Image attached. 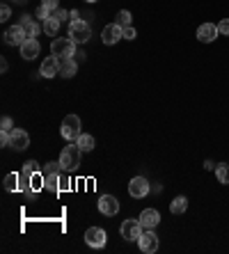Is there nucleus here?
Returning <instances> with one entry per match:
<instances>
[{"label":"nucleus","instance_id":"f257e3e1","mask_svg":"<svg viewBox=\"0 0 229 254\" xmlns=\"http://www.w3.org/2000/svg\"><path fill=\"white\" fill-rule=\"evenodd\" d=\"M62 172H64V167H62V163L57 160V163H53V160H49L46 165H44L42 174H44V188L51 190L53 195H57L60 192V179H62Z\"/></svg>","mask_w":229,"mask_h":254},{"label":"nucleus","instance_id":"f03ea898","mask_svg":"<svg viewBox=\"0 0 229 254\" xmlns=\"http://www.w3.org/2000/svg\"><path fill=\"white\" fill-rule=\"evenodd\" d=\"M76 46L78 44L73 42L71 37H55L51 42V55H55L60 62L62 60H71L76 55Z\"/></svg>","mask_w":229,"mask_h":254},{"label":"nucleus","instance_id":"7ed1b4c3","mask_svg":"<svg viewBox=\"0 0 229 254\" xmlns=\"http://www.w3.org/2000/svg\"><path fill=\"white\" fill-rule=\"evenodd\" d=\"M80 156H83V149L76 144V142H69L60 154V163L64 167V172H76L80 167Z\"/></svg>","mask_w":229,"mask_h":254},{"label":"nucleus","instance_id":"20e7f679","mask_svg":"<svg viewBox=\"0 0 229 254\" xmlns=\"http://www.w3.org/2000/svg\"><path fill=\"white\" fill-rule=\"evenodd\" d=\"M37 172H39L37 160H28L23 165V170L18 172V190L21 192H30L32 190V177H35Z\"/></svg>","mask_w":229,"mask_h":254},{"label":"nucleus","instance_id":"39448f33","mask_svg":"<svg viewBox=\"0 0 229 254\" xmlns=\"http://www.w3.org/2000/svg\"><path fill=\"white\" fill-rule=\"evenodd\" d=\"M69 37H71L76 44H87L90 42V37H92V28L87 21H71L69 23Z\"/></svg>","mask_w":229,"mask_h":254},{"label":"nucleus","instance_id":"423d86ee","mask_svg":"<svg viewBox=\"0 0 229 254\" xmlns=\"http://www.w3.org/2000/svg\"><path fill=\"white\" fill-rule=\"evenodd\" d=\"M62 137L66 142H76L80 135V117L78 115H66L64 122H62V128H60Z\"/></svg>","mask_w":229,"mask_h":254},{"label":"nucleus","instance_id":"0eeeda50","mask_svg":"<svg viewBox=\"0 0 229 254\" xmlns=\"http://www.w3.org/2000/svg\"><path fill=\"white\" fill-rule=\"evenodd\" d=\"M85 243L94 250H101V248H106V243H108V234H106V229H101V227H90V229L85 231Z\"/></svg>","mask_w":229,"mask_h":254},{"label":"nucleus","instance_id":"6e6552de","mask_svg":"<svg viewBox=\"0 0 229 254\" xmlns=\"http://www.w3.org/2000/svg\"><path fill=\"white\" fill-rule=\"evenodd\" d=\"M149 192H151V184L145 177H133L131 179V184H128V195H131L133 199H142V197H147Z\"/></svg>","mask_w":229,"mask_h":254},{"label":"nucleus","instance_id":"1a4fd4ad","mask_svg":"<svg viewBox=\"0 0 229 254\" xmlns=\"http://www.w3.org/2000/svg\"><path fill=\"white\" fill-rule=\"evenodd\" d=\"M142 222L140 220H124V225L119 227V234L124 241H138L140 236H142Z\"/></svg>","mask_w":229,"mask_h":254},{"label":"nucleus","instance_id":"9d476101","mask_svg":"<svg viewBox=\"0 0 229 254\" xmlns=\"http://www.w3.org/2000/svg\"><path fill=\"white\" fill-rule=\"evenodd\" d=\"M138 245H140V250H142L145 254H154V252H158V236L154 234V229L142 231V236L138 238Z\"/></svg>","mask_w":229,"mask_h":254},{"label":"nucleus","instance_id":"9b49d317","mask_svg":"<svg viewBox=\"0 0 229 254\" xmlns=\"http://www.w3.org/2000/svg\"><path fill=\"white\" fill-rule=\"evenodd\" d=\"M121 37H124V28H121L119 23L106 25V28H103V32H101V39H103V44H106V46H113V44H117Z\"/></svg>","mask_w":229,"mask_h":254},{"label":"nucleus","instance_id":"f8f14e48","mask_svg":"<svg viewBox=\"0 0 229 254\" xmlns=\"http://www.w3.org/2000/svg\"><path fill=\"white\" fill-rule=\"evenodd\" d=\"M25 39H28V32L21 23H16L14 28H9L5 32V44H9V46H21Z\"/></svg>","mask_w":229,"mask_h":254},{"label":"nucleus","instance_id":"ddd939ff","mask_svg":"<svg viewBox=\"0 0 229 254\" xmlns=\"http://www.w3.org/2000/svg\"><path fill=\"white\" fill-rule=\"evenodd\" d=\"M9 147L16 149V151H25V149L30 147V135H28L23 128H14L12 130V140H9Z\"/></svg>","mask_w":229,"mask_h":254},{"label":"nucleus","instance_id":"4468645a","mask_svg":"<svg viewBox=\"0 0 229 254\" xmlns=\"http://www.w3.org/2000/svg\"><path fill=\"white\" fill-rule=\"evenodd\" d=\"M18 51H21V58L23 60H35L37 55H39V51H42V46H39V42H37L35 37H28V39L18 46Z\"/></svg>","mask_w":229,"mask_h":254},{"label":"nucleus","instance_id":"2eb2a0df","mask_svg":"<svg viewBox=\"0 0 229 254\" xmlns=\"http://www.w3.org/2000/svg\"><path fill=\"white\" fill-rule=\"evenodd\" d=\"M39 73H42L44 78L60 76V60L55 58V55H49V58L42 62V66H39Z\"/></svg>","mask_w":229,"mask_h":254},{"label":"nucleus","instance_id":"dca6fc26","mask_svg":"<svg viewBox=\"0 0 229 254\" xmlns=\"http://www.w3.org/2000/svg\"><path fill=\"white\" fill-rule=\"evenodd\" d=\"M99 211H101L103 215H117V213H119V201H117V197L103 195L101 199H99Z\"/></svg>","mask_w":229,"mask_h":254},{"label":"nucleus","instance_id":"f3484780","mask_svg":"<svg viewBox=\"0 0 229 254\" xmlns=\"http://www.w3.org/2000/svg\"><path fill=\"white\" fill-rule=\"evenodd\" d=\"M220 35L218 32V25H213V23H202L197 28V39L202 44H211V42H216V37Z\"/></svg>","mask_w":229,"mask_h":254},{"label":"nucleus","instance_id":"a211bd4d","mask_svg":"<svg viewBox=\"0 0 229 254\" xmlns=\"http://www.w3.org/2000/svg\"><path fill=\"white\" fill-rule=\"evenodd\" d=\"M140 222H142L145 229H154V227L161 222V213H158L156 208H145L142 215H140Z\"/></svg>","mask_w":229,"mask_h":254},{"label":"nucleus","instance_id":"6ab92c4d","mask_svg":"<svg viewBox=\"0 0 229 254\" xmlns=\"http://www.w3.org/2000/svg\"><path fill=\"white\" fill-rule=\"evenodd\" d=\"M21 25L25 28L28 37H37V35H39V30H44V25H39L37 21H32L30 14H23V16H21Z\"/></svg>","mask_w":229,"mask_h":254},{"label":"nucleus","instance_id":"aec40b11","mask_svg":"<svg viewBox=\"0 0 229 254\" xmlns=\"http://www.w3.org/2000/svg\"><path fill=\"white\" fill-rule=\"evenodd\" d=\"M76 71H78V62L76 60H62L60 62V76L62 78H73L76 76Z\"/></svg>","mask_w":229,"mask_h":254},{"label":"nucleus","instance_id":"412c9836","mask_svg":"<svg viewBox=\"0 0 229 254\" xmlns=\"http://www.w3.org/2000/svg\"><path fill=\"white\" fill-rule=\"evenodd\" d=\"M188 208V199L183 195L174 197V199L170 201V211H172V215H181V213H186Z\"/></svg>","mask_w":229,"mask_h":254},{"label":"nucleus","instance_id":"4be33fe9","mask_svg":"<svg viewBox=\"0 0 229 254\" xmlns=\"http://www.w3.org/2000/svg\"><path fill=\"white\" fill-rule=\"evenodd\" d=\"M76 144H78L83 151H87V154H90L92 149H94V144H97V140H94L92 135H87V133H80L78 140H76Z\"/></svg>","mask_w":229,"mask_h":254},{"label":"nucleus","instance_id":"5701e85b","mask_svg":"<svg viewBox=\"0 0 229 254\" xmlns=\"http://www.w3.org/2000/svg\"><path fill=\"white\" fill-rule=\"evenodd\" d=\"M57 30H60V21L51 14V16L44 21V32H46L49 37H55V35H57Z\"/></svg>","mask_w":229,"mask_h":254},{"label":"nucleus","instance_id":"b1692460","mask_svg":"<svg viewBox=\"0 0 229 254\" xmlns=\"http://www.w3.org/2000/svg\"><path fill=\"white\" fill-rule=\"evenodd\" d=\"M2 188L7 190V192H14V190H18V172H9L5 177V181H2Z\"/></svg>","mask_w":229,"mask_h":254},{"label":"nucleus","instance_id":"393cba45","mask_svg":"<svg viewBox=\"0 0 229 254\" xmlns=\"http://www.w3.org/2000/svg\"><path fill=\"white\" fill-rule=\"evenodd\" d=\"M216 177H218V181H220L223 186L229 184V165L227 163H218L216 165Z\"/></svg>","mask_w":229,"mask_h":254},{"label":"nucleus","instance_id":"a878e982","mask_svg":"<svg viewBox=\"0 0 229 254\" xmlns=\"http://www.w3.org/2000/svg\"><path fill=\"white\" fill-rule=\"evenodd\" d=\"M131 21H133L131 12H128V9H121V12H117V21H114V23H119L121 28H124V25H131Z\"/></svg>","mask_w":229,"mask_h":254},{"label":"nucleus","instance_id":"bb28decb","mask_svg":"<svg viewBox=\"0 0 229 254\" xmlns=\"http://www.w3.org/2000/svg\"><path fill=\"white\" fill-rule=\"evenodd\" d=\"M51 14H53V12H51V9H46V7H44V5H39V7H37V12H35V16L39 18V21H46V18H49Z\"/></svg>","mask_w":229,"mask_h":254},{"label":"nucleus","instance_id":"cd10ccee","mask_svg":"<svg viewBox=\"0 0 229 254\" xmlns=\"http://www.w3.org/2000/svg\"><path fill=\"white\" fill-rule=\"evenodd\" d=\"M53 16L57 18L60 23H62V21H69V12H66V9H62V7H57V9H55V12H53Z\"/></svg>","mask_w":229,"mask_h":254},{"label":"nucleus","instance_id":"c85d7f7f","mask_svg":"<svg viewBox=\"0 0 229 254\" xmlns=\"http://www.w3.org/2000/svg\"><path fill=\"white\" fill-rule=\"evenodd\" d=\"M135 37H138L135 28H133V25H124V39H128V42H131V39H135Z\"/></svg>","mask_w":229,"mask_h":254},{"label":"nucleus","instance_id":"c756f323","mask_svg":"<svg viewBox=\"0 0 229 254\" xmlns=\"http://www.w3.org/2000/svg\"><path fill=\"white\" fill-rule=\"evenodd\" d=\"M218 32H220V35H227V37H229V18H223V21L218 23Z\"/></svg>","mask_w":229,"mask_h":254},{"label":"nucleus","instance_id":"7c9ffc66","mask_svg":"<svg viewBox=\"0 0 229 254\" xmlns=\"http://www.w3.org/2000/svg\"><path fill=\"white\" fill-rule=\"evenodd\" d=\"M42 5L46 7V9H51V12H55V9L60 7V0H42Z\"/></svg>","mask_w":229,"mask_h":254},{"label":"nucleus","instance_id":"2f4dec72","mask_svg":"<svg viewBox=\"0 0 229 254\" xmlns=\"http://www.w3.org/2000/svg\"><path fill=\"white\" fill-rule=\"evenodd\" d=\"M12 119H9V117H2V122H0V130H9V133H12Z\"/></svg>","mask_w":229,"mask_h":254},{"label":"nucleus","instance_id":"473e14b6","mask_svg":"<svg viewBox=\"0 0 229 254\" xmlns=\"http://www.w3.org/2000/svg\"><path fill=\"white\" fill-rule=\"evenodd\" d=\"M9 14H12V9H9L7 5H2V9H0V16H2V18H0V21H7V18H9Z\"/></svg>","mask_w":229,"mask_h":254},{"label":"nucleus","instance_id":"72a5a7b5","mask_svg":"<svg viewBox=\"0 0 229 254\" xmlns=\"http://www.w3.org/2000/svg\"><path fill=\"white\" fill-rule=\"evenodd\" d=\"M60 188H62V190L69 188V177H64V174H62V179H60Z\"/></svg>","mask_w":229,"mask_h":254},{"label":"nucleus","instance_id":"f704fd0d","mask_svg":"<svg viewBox=\"0 0 229 254\" xmlns=\"http://www.w3.org/2000/svg\"><path fill=\"white\" fill-rule=\"evenodd\" d=\"M69 16H71V21H78V18H80V12H78V9H71V12H69Z\"/></svg>","mask_w":229,"mask_h":254},{"label":"nucleus","instance_id":"c9c22d12","mask_svg":"<svg viewBox=\"0 0 229 254\" xmlns=\"http://www.w3.org/2000/svg\"><path fill=\"white\" fill-rule=\"evenodd\" d=\"M151 192H163V186L158 184V186H151Z\"/></svg>","mask_w":229,"mask_h":254},{"label":"nucleus","instance_id":"e433bc0d","mask_svg":"<svg viewBox=\"0 0 229 254\" xmlns=\"http://www.w3.org/2000/svg\"><path fill=\"white\" fill-rule=\"evenodd\" d=\"M204 167H206V170H216V165H213L211 160H206V163H204Z\"/></svg>","mask_w":229,"mask_h":254},{"label":"nucleus","instance_id":"4c0bfd02","mask_svg":"<svg viewBox=\"0 0 229 254\" xmlns=\"http://www.w3.org/2000/svg\"><path fill=\"white\" fill-rule=\"evenodd\" d=\"M85 2H97V0H85Z\"/></svg>","mask_w":229,"mask_h":254}]
</instances>
